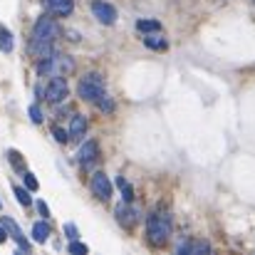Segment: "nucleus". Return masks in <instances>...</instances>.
I'll return each mask as SVG.
<instances>
[{
	"label": "nucleus",
	"instance_id": "nucleus-1",
	"mask_svg": "<svg viewBox=\"0 0 255 255\" xmlns=\"http://www.w3.org/2000/svg\"><path fill=\"white\" fill-rule=\"evenodd\" d=\"M57 35H60V30H57L55 20L42 15V17L35 22V27H32L30 55L37 57V60H47V57H52V55H55V52H52V42H55Z\"/></svg>",
	"mask_w": 255,
	"mask_h": 255
},
{
	"label": "nucleus",
	"instance_id": "nucleus-2",
	"mask_svg": "<svg viewBox=\"0 0 255 255\" xmlns=\"http://www.w3.org/2000/svg\"><path fill=\"white\" fill-rule=\"evenodd\" d=\"M171 228H173V223H171L169 213H151L146 218V236H149L151 246H164L169 241Z\"/></svg>",
	"mask_w": 255,
	"mask_h": 255
},
{
	"label": "nucleus",
	"instance_id": "nucleus-3",
	"mask_svg": "<svg viewBox=\"0 0 255 255\" xmlns=\"http://www.w3.org/2000/svg\"><path fill=\"white\" fill-rule=\"evenodd\" d=\"M77 94H80V99H85V102H97V99L104 94V77H102L99 72L85 75V77L80 80V85H77Z\"/></svg>",
	"mask_w": 255,
	"mask_h": 255
},
{
	"label": "nucleus",
	"instance_id": "nucleus-4",
	"mask_svg": "<svg viewBox=\"0 0 255 255\" xmlns=\"http://www.w3.org/2000/svg\"><path fill=\"white\" fill-rule=\"evenodd\" d=\"M75 70V62L70 57H62V55H52L47 60H40V72L42 75H52V77H62L67 72Z\"/></svg>",
	"mask_w": 255,
	"mask_h": 255
},
{
	"label": "nucleus",
	"instance_id": "nucleus-5",
	"mask_svg": "<svg viewBox=\"0 0 255 255\" xmlns=\"http://www.w3.org/2000/svg\"><path fill=\"white\" fill-rule=\"evenodd\" d=\"M45 97H47V102H52V104L62 102V99L67 97V80L52 77V80L47 82V87H45Z\"/></svg>",
	"mask_w": 255,
	"mask_h": 255
},
{
	"label": "nucleus",
	"instance_id": "nucleus-6",
	"mask_svg": "<svg viewBox=\"0 0 255 255\" xmlns=\"http://www.w3.org/2000/svg\"><path fill=\"white\" fill-rule=\"evenodd\" d=\"M92 12H94V17L102 25H114L117 22V10L109 2H104V0H94L92 2Z\"/></svg>",
	"mask_w": 255,
	"mask_h": 255
},
{
	"label": "nucleus",
	"instance_id": "nucleus-7",
	"mask_svg": "<svg viewBox=\"0 0 255 255\" xmlns=\"http://www.w3.org/2000/svg\"><path fill=\"white\" fill-rule=\"evenodd\" d=\"M92 193H94L99 201H109V196H112V181H109L102 171L92 176Z\"/></svg>",
	"mask_w": 255,
	"mask_h": 255
},
{
	"label": "nucleus",
	"instance_id": "nucleus-8",
	"mask_svg": "<svg viewBox=\"0 0 255 255\" xmlns=\"http://www.w3.org/2000/svg\"><path fill=\"white\" fill-rule=\"evenodd\" d=\"M114 216H117V221L124 226V228H131L136 221H139V213L129 206V201H122L119 206H117V211H114Z\"/></svg>",
	"mask_w": 255,
	"mask_h": 255
},
{
	"label": "nucleus",
	"instance_id": "nucleus-9",
	"mask_svg": "<svg viewBox=\"0 0 255 255\" xmlns=\"http://www.w3.org/2000/svg\"><path fill=\"white\" fill-rule=\"evenodd\" d=\"M2 226H5V231L10 233V238L17 243V248H20L22 253H30V246H27V241H25V236H22L20 226H17L12 218H7V216H2Z\"/></svg>",
	"mask_w": 255,
	"mask_h": 255
},
{
	"label": "nucleus",
	"instance_id": "nucleus-10",
	"mask_svg": "<svg viewBox=\"0 0 255 255\" xmlns=\"http://www.w3.org/2000/svg\"><path fill=\"white\" fill-rule=\"evenodd\" d=\"M97 154H99V146H97V141H85L82 146H80V151H77V159H80V164L82 166H92L94 161H97Z\"/></svg>",
	"mask_w": 255,
	"mask_h": 255
},
{
	"label": "nucleus",
	"instance_id": "nucleus-11",
	"mask_svg": "<svg viewBox=\"0 0 255 255\" xmlns=\"http://www.w3.org/2000/svg\"><path fill=\"white\" fill-rule=\"evenodd\" d=\"M72 7H75L72 0H47V10L57 17H67L72 12Z\"/></svg>",
	"mask_w": 255,
	"mask_h": 255
},
{
	"label": "nucleus",
	"instance_id": "nucleus-12",
	"mask_svg": "<svg viewBox=\"0 0 255 255\" xmlns=\"http://www.w3.org/2000/svg\"><path fill=\"white\" fill-rule=\"evenodd\" d=\"M87 131V119L82 114H72V122H70V139H82Z\"/></svg>",
	"mask_w": 255,
	"mask_h": 255
},
{
	"label": "nucleus",
	"instance_id": "nucleus-13",
	"mask_svg": "<svg viewBox=\"0 0 255 255\" xmlns=\"http://www.w3.org/2000/svg\"><path fill=\"white\" fill-rule=\"evenodd\" d=\"M176 251H178V253L196 255V253H208V251H211V246H208V243H203V241H198V243H181Z\"/></svg>",
	"mask_w": 255,
	"mask_h": 255
},
{
	"label": "nucleus",
	"instance_id": "nucleus-14",
	"mask_svg": "<svg viewBox=\"0 0 255 255\" xmlns=\"http://www.w3.org/2000/svg\"><path fill=\"white\" fill-rule=\"evenodd\" d=\"M32 238H35L37 243H45V241L50 238V226H47V223H42V221H40V223H35V226H32Z\"/></svg>",
	"mask_w": 255,
	"mask_h": 255
},
{
	"label": "nucleus",
	"instance_id": "nucleus-15",
	"mask_svg": "<svg viewBox=\"0 0 255 255\" xmlns=\"http://www.w3.org/2000/svg\"><path fill=\"white\" fill-rule=\"evenodd\" d=\"M136 30L139 32H159L161 30V22L159 20H139L136 22Z\"/></svg>",
	"mask_w": 255,
	"mask_h": 255
},
{
	"label": "nucleus",
	"instance_id": "nucleus-16",
	"mask_svg": "<svg viewBox=\"0 0 255 255\" xmlns=\"http://www.w3.org/2000/svg\"><path fill=\"white\" fill-rule=\"evenodd\" d=\"M117 186H119V191H122V198H124V201H131V198H134L131 183H129L124 176H119V178H117Z\"/></svg>",
	"mask_w": 255,
	"mask_h": 255
},
{
	"label": "nucleus",
	"instance_id": "nucleus-17",
	"mask_svg": "<svg viewBox=\"0 0 255 255\" xmlns=\"http://www.w3.org/2000/svg\"><path fill=\"white\" fill-rule=\"evenodd\" d=\"M12 45H15V42H12V35H10L7 30L0 27V52H10Z\"/></svg>",
	"mask_w": 255,
	"mask_h": 255
},
{
	"label": "nucleus",
	"instance_id": "nucleus-18",
	"mask_svg": "<svg viewBox=\"0 0 255 255\" xmlns=\"http://www.w3.org/2000/svg\"><path fill=\"white\" fill-rule=\"evenodd\" d=\"M15 196H17V203H20V206H25V208H27V206L32 203V198H30V188L25 191V188L15 186Z\"/></svg>",
	"mask_w": 255,
	"mask_h": 255
},
{
	"label": "nucleus",
	"instance_id": "nucleus-19",
	"mask_svg": "<svg viewBox=\"0 0 255 255\" xmlns=\"http://www.w3.org/2000/svg\"><path fill=\"white\" fill-rule=\"evenodd\" d=\"M144 42H146V47H151V50H166V40H164V37H156V35H154V37H146Z\"/></svg>",
	"mask_w": 255,
	"mask_h": 255
},
{
	"label": "nucleus",
	"instance_id": "nucleus-20",
	"mask_svg": "<svg viewBox=\"0 0 255 255\" xmlns=\"http://www.w3.org/2000/svg\"><path fill=\"white\" fill-rule=\"evenodd\" d=\"M97 107H99L102 112H114V102H112L107 94H102V97L97 99Z\"/></svg>",
	"mask_w": 255,
	"mask_h": 255
},
{
	"label": "nucleus",
	"instance_id": "nucleus-21",
	"mask_svg": "<svg viewBox=\"0 0 255 255\" xmlns=\"http://www.w3.org/2000/svg\"><path fill=\"white\" fill-rule=\"evenodd\" d=\"M22 181H25V188H30V191H37V186H40V183H37V178H35L30 171H25V173H22Z\"/></svg>",
	"mask_w": 255,
	"mask_h": 255
},
{
	"label": "nucleus",
	"instance_id": "nucleus-22",
	"mask_svg": "<svg viewBox=\"0 0 255 255\" xmlns=\"http://www.w3.org/2000/svg\"><path fill=\"white\" fill-rule=\"evenodd\" d=\"M52 134H55L57 144H65V141L70 139V131H65V129H60V127H52Z\"/></svg>",
	"mask_w": 255,
	"mask_h": 255
},
{
	"label": "nucleus",
	"instance_id": "nucleus-23",
	"mask_svg": "<svg viewBox=\"0 0 255 255\" xmlns=\"http://www.w3.org/2000/svg\"><path fill=\"white\" fill-rule=\"evenodd\" d=\"M7 159H10V164H12L15 169H25V166H22V159H20V154H17L15 149H10V151H7Z\"/></svg>",
	"mask_w": 255,
	"mask_h": 255
},
{
	"label": "nucleus",
	"instance_id": "nucleus-24",
	"mask_svg": "<svg viewBox=\"0 0 255 255\" xmlns=\"http://www.w3.org/2000/svg\"><path fill=\"white\" fill-rule=\"evenodd\" d=\"M30 119H32L35 124H42V112H40V107H37V104H32V107H30Z\"/></svg>",
	"mask_w": 255,
	"mask_h": 255
},
{
	"label": "nucleus",
	"instance_id": "nucleus-25",
	"mask_svg": "<svg viewBox=\"0 0 255 255\" xmlns=\"http://www.w3.org/2000/svg\"><path fill=\"white\" fill-rule=\"evenodd\" d=\"M67 251H70V253H77V255H80V253H85V255H87V251H89V248H87L85 243H77V241H72Z\"/></svg>",
	"mask_w": 255,
	"mask_h": 255
},
{
	"label": "nucleus",
	"instance_id": "nucleus-26",
	"mask_svg": "<svg viewBox=\"0 0 255 255\" xmlns=\"http://www.w3.org/2000/svg\"><path fill=\"white\" fill-rule=\"evenodd\" d=\"M65 233H67L70 241H75V238H77V228H75V223H67V226H65Z\"/></svg>",
	"mask_w": 255,
	"mask_h": 255
},
{
	"label": "nucleus",
	"instance_id": "nucleus-27",
	"mask_svg": "<svg viewBox=\"0 0 255 255\" xmlns=\"http://www.w3.org/2000/svg\"><path fill=\"white\" fill-rule=\"evenodd\" d=\"M37 211H40V213H42L45 218L50 216V208H47V203H45V201H40V203H37Z\"/></svg>",
	"mask_w": 255,
	"mask_h": 255
},
{
	"label": "nucleus",
	"instance_id": "nucleus-28",
	"mask_svg": "<svg viewBox=\"0 0 255 255\" xmlns=\"http://www.w3.org/2000/svg\"><path fill=\"white\" fill-rule=\"evenodd\" d=\"M7 236H10V233L5 231V226H0V243H5V241H7Z\"/></svg>",
	"mask_w": 255,
	"mask_h": 255
},
{
	"label": "nucleus",
	"instance_id": "nucleus-29",
	"mask_svg": "<svg viewBox=\"0 0 255 255\" xmlns=\"http://www.w3.org/2000/svg\"><path fill=\"white\" fill-rule=\"evenodd\" d=\"M0 206H2V203H0Z\"/></svg>",
	"mask_w": 255,
	"mask_h": 255
}]
</instances>
